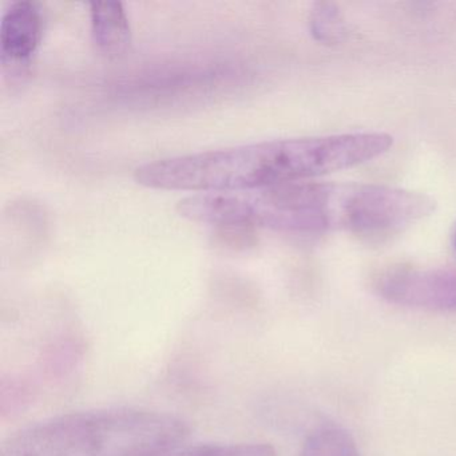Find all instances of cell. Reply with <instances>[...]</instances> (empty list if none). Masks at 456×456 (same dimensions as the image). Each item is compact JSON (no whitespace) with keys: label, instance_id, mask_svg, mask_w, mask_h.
<instances>
[{"label":"cell","instance_id":"obj_3","mask_svg":"<svg viewBox=\"0 0 456 456\" xmlns=\"http://www.w3.org/2000/svg\"><path fill=\"white\" fill-rule=\"evenodd\" d=\"M381 297L397 305L456 312V272L394 269L379 277Z\"/></svg>","mask_w":456,"mask_h":456},{"label":"cell","instance_id":"obj_4","mask_svg":"<svg viewBox=\"0 0 456 456\" xmlns=\"http://www.w3.org/2000/svg\"><path fill=\"white\" fill-rule=\"evenodd\" d=\"M41 14L36 4L17 2L0 23V60L4 65H22L30 60L41 41Z\"/></svg>","mask_w":456,"mask_h":456},{"label":"cell","instance_id":"obj_1","mask_svg":"<svg viewBox=\"0 0 456 456\" xmlns=\"http://www.w3.org/2000/svg\"><path fill=\"white\" fill-rule=\"evenodd\" d=\"M392 142L384 133L268 141L159 159L138 167L134 178L140 185L162 191H250L364 164L387 153Z\"/></svg>","mask_w":456,"mask_h":456},{"label":"cell","instance_id":"obj_2","mask_svg":"<svg viewBox=\"0 0 456 456\" xmlns=\"http://www.w3.org/2000/svg\"><path fill=\"white\" fill-rule=\"evenodd\" d=\"M188 426L170 413L113 408L58 416L20 429L0 456H159L178 447Z\"/></svg>","mask_w":456,"mask_h":456},{"label":"cell","instance_id":"obj_8","mask_svg":"<svg viewBox=\"0 0 456 456\" xmlns=\"http://www.w3.org/2000/svg\"><path fill=\"white\" fill-rule=\"evenodd\" d=\"M312 33L319 41L332 42L343 34V20L333 4L314 6L311 18Z\"/></svg>","mask_w":456,"mask_h":456},{"label":"cell","instance_id":"obj_5","mask_svg":"<svg viewBox=\"0 0 456 456\" xmlns=\"http://www.w3.org/2000/svg\"><path fill=\"white\" fill-rule=\"evenodd\" d=\"M92 30L97 46L108 55H119L130 45V25L119 2H94L90 4Z\"/></svg>","mask_w":456,"mask_h":456},{"label":"cell","instance_id":"obj_7","mask_svg":"<svg viewBox=\"0 0 456 456\" xmlns=\"http://www.w3.org/2000/svg\"><path fill=\"white\" fill-rule=\"evenodd\" d=\"M159 456H276V451L265 443H232L175 447Z\"/></svg>","mask_w":456,"mask_h":456},{"label":"cell","instance_id":"obj_6","mask_svg":"<svg viewBox=\"0 0 456 456\" xmlns=\"http://www.w3.org/2000/svg\"><path fill=\"white\" fill-rule=\"evenodd\" d=\"M301 456H360L348 431L338 426H322L312 432Z\"/></svg>","mask_w":456,"mask_h":456},{"label":"cell","instance_id":"obj_9","mask_svg":"<svg viewBox=\"0 0 456 456\" xmlns=\"http://www.w3.org/2000/svg\"><path fill=\"white\" fill-rule=\"evenodd\" d=\"M456 242V241H455Z\"/></svg>","mask_w":456,"mask_h":456}]
</instances>
